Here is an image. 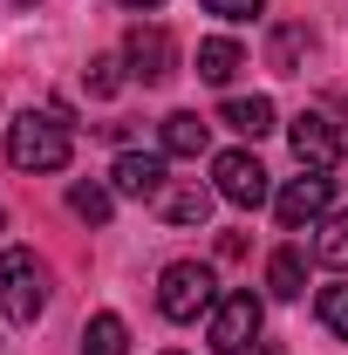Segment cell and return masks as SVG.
<instances>
[{
  "instance_id": "ba28073f",
  "label": "cell",
  "mask_w": 348,
  "mask_h": 355,
  "mask_svg": "<svg viewBox=\"0 0 348 355\" xmlns=\"http://www.w3.org/2000/svg\"><path fill=\"white\" fill-rule=\"evenodd\" d=\"M164 184H171V178H164V157H157V150H123V157L110 164V191H116V198H150V205H157Z\"/></svg>"
},
{
  "instance_id": "8992f818",
  "label": "cell",
  "mask_w": 348,
  "mask_h": 355,
  "mask_svg": "<svg viewBox=\"0 0 348 355\" xmlns=\"http://www.w3.org/2000/svg\"><path fill=\"white\" fill-rule=\"evenodd\" d=\"M328 205H335V178H328V171L287 178V184H280V198H273V212H280V225H287V232L321 225V219H328Z\"/></svg>"
},
{
  "instance_id": "ac0fdd59",
  "label": "cell",
  "mask_w": 348,
  "mask_h": 355,
  "mask_svg": "<svg viewBox=\"0 0 348 355\" xmlns=\"http://www.w3.org/2000/svg\"><path fill=\"white\" fill-rule=\"evenodd\" d=\"M314 314H321V328H328V335H342V342H348V280H335V287H321V301H314Z\"/></svg>"
},
{
  "instance_id": "9c48e42d",
  "label": "cell",
  "mask_w": 348,
  "mask_h": 355,
  "mask_svg": "<svg viewBox=\"0 0 348 355\" xmlns=\"http://www.w3.org/2000/svg\"><path fill=\"white\" fill-rule=\"evenodd\" d=\"M287 137H294V157H301L307 171H335V157H342V130H335L321 110H301V116L287 123Z\"/></svg>"
},
{
  "instance_id": "277c9868",
  "label": "cell",
  "mask_w": 348,
  "mask_h": 355,
  "mask_svg": "<svg viewBox=\"0 0 348 355\" xmlns=\"http://www.w3.org/2000/svg\"><path fill=\"white\" fill-rule=\"evenodd\" d=\"M212 191L225 205H239V212H260L266 198H273V184H266V164L253 150H218L212 157Z\"/></svg>"
},
{
  "instance_id": "d6986e66",
  "label": "cell",
  "mask_w": 348,
  "mask_h": 355,
  "mask_svg": "<svg viewBox=\"0 0 348 355\" xmlns=\"http://www.w3.org/2000/svg\"><path fill=\"white\" fill-rule=\"evenodd\" d=\"M123 69H130L123 55H96V62H89V89H96V96H116V89H123Z\"/></svg>"
},
{
  "instance_id": "4fadbf2b",
  "label": "cell",
  "mask_w": 348,
  "mask_h": 355,
  "mask_svg": "<svg viewBox=\"0 0 348 355\" xmlns=\"http://www.w3.org/2000/svg\"><path fill=\"white\" fill-rule=\"evenodd\" d=\"M266 287H273L280 301H301L307 294V253L301 246H280V253L266 260Z\"/></svg>"
},
{
  "instance_id": "7c38bea8",
  "label": "cell",
  "mask_w": 348,
  "mask_h": 355,
  "mask_svg": "<svg viewBox=\"0 0 348 355\" xmlns=\"http://www.w3.org/2000/svg\"><path fill=\"white\" fill-rule=\"evenodd\" d=\"M218 123H232L239 137H253V144H260L266 130H280V110H273L266 96H232V103L218 110Z\"/></svg>"
},
{
  "instance_id": "5bb4252c",
  "label": "cell",
  "mask_w": 348,
  "mask_h": 355,
  "mask_svg": "<svg viewBox=\"0 0 348 355\" xmlns=\"http://www.w3.org/2000/svg\"><path fill=\"white\" fill-rule=\"evenodd\" d=\"M246 69V55H239V42H225V35H212V42H198V76L205 83H232Z\"/></svg>"
},
{
  "instance_id": "e0dca14e",
  "label": "cell",
  "mask_w": 348,
  "mask_h": 355,
  "mask_svg": "<svg viewBox=\"0 0 348 355\" xmlns=\"http://www.w3.org/2000/svg\"><path fill=\"white\" fill-rule=\"evenodd\" d=\"M110 205H116V191H110V184H69V212H76V219L103 225V219H110Z\"/></svg>"
},
{
  "instance_id": "52a82bcc",
  "label": "cell",
  "mask_w": 348,
  "mask_h": 355,
  "mask_svg": "<svg viewBox=\"0 0 348 355\" xmlns=\"http://www.w3.org/2000/svg\"><path fill=\"white\" fill-rule=\"evenodd\" d=\"M123 62H130L137 83H171L177 76V42L157 28V21H137L130 42H123Z\"/></svg>"
},
{
  "instance_id": "3957f363",
  "label": "cell",
  "mask_w": 348,
  "mask_h": 355,
  "mask_svg": "<svg viewBox=\"0 0 348 355\" xmlns=\"http://www.w3.org/2000/svg\"><path fill=\"white\" fill-rule=\"evenodd\" d=\"M157 308H164V321H198V314L218 308V273L198 260H171L164 273H157Z\"/></svg>"
},
{
  "instance_id": "7402d4cb",
  "label": "cell",
  "mask_w": 348,
  "mask_h": 355,
  "mask_svg": "<svg viewBox=\"0 0 348 355\" xmlns=\"http://www.w3.org/2000/svg\"><path fill=\"white\" fill-rule=\"evenodd\" d=\"M123 7H137V14H150V7H164V0H123Z\"/></svg>"
},
{
  "instance_id": "cb8c5ba5",
  "label": "cell",
  "mask_w": 348,
  "mask_h": 355,
  "mask_svg": "<svg viewBox=\"0 0 348 355\" xmlns=\"http://www.w3.org/2000/svg\"><path fill=\"white\" fill-rule=\"evenodd\" d=\"M0 225H7V212H0Z\"/></svg>"
},
{
  "instance_id": "7a4b0ae2",
  "label": "cell",
  "mask_w": 348,
  "mask_h": 355,
  "mask_svg": "<svg viewBox=\"0 0 348 355\" xmlns=\"http://www.w3.org/2000/svg\"><path fill=\"white\" fill-rule=\"evenodd\" d=\"M0 314L14 328H35L48 314V266L28 253V246H7L0 253Z\"/></svg>"
},
{
  "instance_id": "9a60e30c",
  "label": "cell",
  "mask_w": 348,
  "mask_h": 355,
  "mask_svg": "<svg viewBox=\"0 0 348 355\" xmlns=\"http://www.w3.org/2000/svg\"><path fill=\"white\" fill-rule=\"evenodd\" d=\"M314 260L348 273V212H328V219L314 225Z\"/></svg>"
},
{
  "instance_id": "5b68a950",
  "label": "cell",
  "mask_w": 348,
  "mask_h": 355,
  "mask_svg": "<svg viewBox=\"0 0 348 355\" xmlns=\"http://www.w3.org/2000/svg\"><path fill=\"white\" fill-rule=\"evenodd\" d=\"M260 321H266V308H260V294H218V308H212V349L218 355H246L253 342H260Z\"/></svg>"
},
{
  "instance_id": "8fae6325",
  "label": "cell",
  "mask_w": 348,
  "mask_h": 355,
  "mask_svg": "<svg viewBox=\"0 0 348 355\" xmlns=\"http://www.w3.org/2000/svg\"><path fill=\"white\" fill-rule=\"evenodd\" d=\"M157 137H164V157H205V144H212V123H205L198 110H171Z\"/></svg>"
},
{
  "instance_id": "ffe728a7",
  "label": "cell",
  "mask_w": 348,
  "mask_h": 355,
  "mask_svg": "<svg viewBox=\"0 0 348 355\" xmlns=\"http://www.w3.org/2000/svg\"><path fill=\"white\" fill-rule=\"evenodd\" d=\"M301 48H307V28H280V35H273V69H280V76H294Z\"/></svg>"
},
{
  "instance_id": "2e32d148",
  "label": "cell",
  "mask_w": 348,
  "mask_h": 355,
  "mask_svg": "<svg viewBox=\"0 0 348 355\" xmlns=\"http://www.w3.org/2000/svg\"><path fill=\"white\" fill-rule=\"evenodd\" d=\"M82 355H130V328L116 314H96L82 328Z\"/></svg>"
},
{
  "instance_id": "6da1fadb",
  "label": "cell",
  "mask_w": 348,
  "mask_h": 355,
  "mask_svg": "<svg viewBox=\"0 0 348 355\" xmlns=\"http://www.w3.org/2000/svg\"><path fill=\"white\" fill-rule=\"evenodd\" d=\"M69 150H76V144H69V123H62L55 110H28V116L7 123V164H14V171H35V178L62 171Z\"/></svg>"
},
{
  "instance_id": "44dd1931",
  "label": "cell",
  "mask_w": 348,
  "mask_h": 355,
  "mask_svg": "<svg viewBox=\"0 0 348 355\" xmlns=\"http://www.w3.org/2000/svg\"><path fill=\"white\" fill-rule=\"evenodd\" d=\"M205 14H218V21H253V14H266V0H205Z\"/></svg>"
},
{
  "instance_id": "603a6c76",
  "label": "cell",
  "mask_w": 348,
  "mask_h": 355,
  "mask_svg": "<svg viewBox=\"0 0 348 355\" xmlns=\"http://www.w3.org/2000/svg\"><path fill=\"white\" fill-rule=\"evenodd\" d=\"M14 7H35V0H14Z\"/></svg>"
},
{
  "instance_id": "30bf717a",
  "label": "cell",
  "mask_w": 348,
  "mask_h": 355,
  "mask_svg": "<svg viewBox=\"0 0 348 355\" xmlns=\"http://www.w3.org/2000/svg\"><path fill=\"white\" fill-rule=\"evenodd\" d=\"M157 219H164V225H205V219H212V191H205L198 178H191V184H164Z\"/></svg>"
}]
</instances>
